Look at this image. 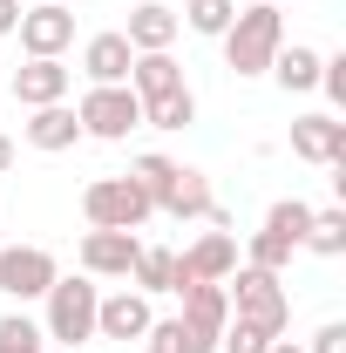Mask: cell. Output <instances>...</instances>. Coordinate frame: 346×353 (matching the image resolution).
Instances as JSON below:
<instances>
[{
	"label": "cell",
	"mask_w": 346,
	"mask_h": 353,
	"mask_svg": "<svg viewBox=\"0 0 346 353\" xmlns=\"http://www.w3.org/2000/svg\"><path fill=\"white\" fill-rule=\"evenodd\" d=\"M272 75H278V88L292 95V88H319V48H278L272 54Z\"/></svg>",
	"instance_id": "44dd1931"
},
{
	"label": "cell",
	"mask_w": 346,
	"mask_h": 353,
	"mask_svg": "<svg viewBox=\"0 0 346 353\" xmlns=\"http://www.w3.org/2000/svg\"><path fill=\"white\" fill-rule=\"evenodd\" d=\"M143 123H150V130H190V123H197V95H190V88H170V95L143 102Z\"/></svg>",
	"instance_id": "7402d4cb"
},
{
	"label": "cell",
	"mask_w": 346,
	"mask_h": 353,
	"mask_svg": "<svg viewBox=\"0 0 346 353\" xmlns=\"http://www.w3.org/2000/svg\"><path fill=\"white\" fill-rule=\"evenodd\" d=\"M143 347H150V353H217V340H204V333L183 326V319H150Z\"/></svg>",
	"instance_id": "ffe728a7"
},
{
	"label": "cell",
	"mask_w": 346,
	"mask_h": 353,
	"mask_svg": "<svg viewBox=\"0 0 346 353\" xmlns=\"http://www.w3.org/2000/svg\"><path fill=\"white\" fill-rule=\"evenodd\" d=\"M0 353H48V333L28 312H7V319H0Z\"/></svg>",
	"instance_id": "484cf974"
},
{
	"label": "cell",
	"mask_w": 346,
	"mask_h": 353,
	"mask_svg": "<svg viewBox=\"0 0 346 353\" xmlns=\"http://www.w3.org/2000/svg\"><path fill=\"white\" fill-rule=\"evenodd\" d=\"M41 333L54 340V347H88L95 340V306H102V285L88 279V272H75V279H54L41 299Z\"/></svg>",
	"instance_id": "3957f363"
},
{
	"label": "cell",
	"mask_w": 346,
	"mask_h": 353,
	"mask_svg": "<svg viewBox=\"0 0 346 353\" xmlns=\"http://www.w3.org/2000/svg\"><path fill=\"white\" fill-rule=\"evenodd\" d=\"M21 28V0H0V34H14Z\"/></svg>",
	"instance_id": "1f68e13d"
},
{
	"label": "cell",
	"mask_w": 346,
	"mask_h": 353,
	"mask_svg": "<svg viewBox=\"0 0 346 353\" xmlns=\"http://www.w3.org/2000/svg\"><path fill=\"white\" fill-rule=\"evenodd\" d=\"M170 88H183V68H176L170 48H163V54H136V61H130V95H136V102H156V95H170Z\"/></svg>",
	"instance_id": "ac0fdd59"
},
{
	"label": "cell",
	"mask_w": 346,
	"mask_h": 353,
	"mask_svg": "<svg viewBox=\"0 0 346 353\" xmlns=\"http://www.w3.org/2000/svg\"><path fill=\"white\" fill-rule=\"evenodd\" d=\"M61 279V265H54V252L48 245H7L0 252V292L7 299H48V285Z\"/></svg>",
	"instance_id": "8992f818"
},
{
	"label": "cell",
	"mask_w": 346,
	"mask_h": 353,
	"mask_svg": "<svg viewBox=\"0 0 346 353\" xmlns=\"http://www.w3.org/2000/svg\"><path fill=\"white\" fill-rule=\"evenodd\" d=\"M176 28H183V21H176L163 0H143V7H130V28H123V41H130L136 54H163V48L176 41Z\"/></svg>",
	"instance_id": "9a60e30c"
},
{
	"label": "cell",
	"mask_w": 346,
	"mask_h": 353,
	"mask_svg": "<svg viewBox=\"0 0 346 353\" xmlns=\"http://www.w3.org/2000/svg\"><path fill=\"white\" fill-rule=\"evenodd\" d=\"M305 353H346V319H326L319 333H312V347Z\"/></svg>",
	"instance_id": "4dcf8cb0"
},
{
	"label": "cell",
	"mask_w": 346,
	"mask_h": 353,
	"mask_svg": "<svg viewBox=\"0 0 346 353\" xmlns=\"http://www.w3.org/2000/svg\"><path fill=\"white\" fill-rule=\"evenodd\" d=\"M224 41V68L231 75H272V54L285 48V14L258 0V7H238V21L217 34Z\"/></svg>",
	"instance_id": "6da1fadb"
},
{
	"label": "cell",
	"mask_w": 346,
	"mask_h": 353,
	"mask_svg": "<svg viewBox=\"0 0 346 353\" xmlns=\"http://www.w3.org/2000/svg\"><path fill=\"white\" fill-rule=\"evenodd\" d=\"M130 61H136V48L123 41V28H109V34H88V41H82V75H88V88L130 82Z\"/></svg>",
	"instance_id": "4fadbf2b"
},
{
	"label": "cell",
	"mask_w": 346,
	"mask_h": 353,
	"mask_svg": "<svg viewBox=\"0 0 346 353\" xmlns=\"http://www.w3.org/2000/svg\"><path fill=\"white\" fill-rule=\"evenodd\" d=\"M136 252H143V238H136V231H88L75 259H82L88 279H130Z\"/></svg>",
	"instance_id": "7c38bea8"
},
{
	"label": "cell",
	"mask_w": 346,
	"mask_h": 353,
	"mask_svg": "<svg viewBox=\"0 0 346 353\" xmlns=\"http://www.w3.org/2000/svg\"><path fill=\"white\" fill-rule=\"evenodd\" d=\"M156 211H170V218H211V211H217L211 176H204V170H190V163H176V183L163 190V204H156Z\"/></svg>",
	"instance_id": "e0dca14e"
},
{
	"label": "cell",
	"mask_w": 346,
	"mask_h": 353,
	"mask_svg": "<svg viewBox=\"0 0 346 353\" xmlns=\"http://www.w3.org/2000/svg\"><path fill=\"white\" fill-rule=\"evenodd\" d=\"M292 157L340 170V163H346V123L326 116V109H319V116H292Z\"/></svg>",
	"instance_id": "30bf717a"
},
{
	"label": "cell",
	"mask_w": 346,
	"mask_h": 353,
	"mask_svg": "<svg viewBox=\"0 0 346 353\" xmlns=\"http://www.w3.org/2000/svg\"><path fill=\"white\" fill-rule=\"evenodd\" d=\"M75 123H82V136H95V143H123L130 130H143V102L130 95V82L88 88L82 102H75Z\"/></svg>",
	"instance_id": "5b68a950"
},
{
	"label": "cell",
	"mask_w": 346,
	"mask_h": 353,
	"mask_svg": "<svg viewBox=\"0 0 346 353\" xmlns=\"http://www.w3.org/2000/svg\"><path fill=\"white\" fill-rule=\"evenodd\" d=\"M265 353H305V347H292V340H272V347H265Z\"/></svg>",
	"instance_id": "836d02e7"
},
{
	"label": "cell",
	"mask_w": 346,
	"mask_h": 353,
	"mask_svg": "<svg viewBox=\"0 0 346 353\" xmlns=\"http://www.w3.org/2000/svg\"><path fill=\"white\" fill-rule=\"evenodd\" d=\"M150 211H156V204L143 197V183H136L130 170L123 176H95V183L82 190V218L95 224V231H143Z\"/></svg>",
	"instance_id": "277c9868"
},
{
	"label": "cell",
	"mask_w": 346,
	"mask_h": 353,
	"mask_svg": "<svg viewBox=\"0 0 346 353\" xmlns=\"http://www.w3.org/2000/svg\"><path fill=\"white\" fill-rule=\"evenodd\" d=\"M319 88L333 109H346V54H319Z\"/></svg>",
	"instance_id": "f546056e"
},
{
	"label": "cell",
	"mask_w": 346,
	"mask_h": 353,
	"mask_svg": "<svg viewBox=\"0 0 346 353\" xmlns=\"http://www.w3.org/2000/svg\"><path fill=\"white\" fill-rule=\"evenodd\" d=\"M21 143L54 157V150H75V143H82V123H75V109H68V102H48V109H28Z\"/></svg>",
	"instance_id": "5bb4252c"
},
{
	"label": "cell",
	"mask_w": 346,
	"mask_h": 353,
	"mask_svg": "<svg viewBox=\"0 0 346 353\" xmlns=\"http://www.w3.org/2000/svg\"><path fill=\"white\" fill-rule=\"evenodd\" d=\"M14 34H21V48H28V54H54V61H61V54L75 48V14H68L61 0L21 7V28H14Z\"/></svg>",
	"instance_id": "ba28073f"
},
{
	"label": "cell",
	"mask_w": 346,
	"mask_h": 353,
	"mask_svg": "<svg viewBox=\"0 0 346 353\" xmlns=\"http://www.w3.org/2000/svg\"><path fill=\"white\" fill-rule=\"evenodd\" d=\"M75 68H61L54 54H28V68H14V102L21 109H48V102H68Z\"/></svg>",
	"instance_id": "9c48e42d"
},
{
	"label": "cell",
	"mask_w": 346,
	"mask_h": 353,
	"mask_svg": "<svg viewBox=\"0 0 346 353\" xmlns=\"http://www.w3.org/2000/svg\"><path fill=\"white\" fill-rule=\"evenodd\" d=\"M224 299H231V319H238V326H258L265 340H285V326H292V299H285L278 272L238 265V272L224 279Z\"/></svg>",
	"instance_id": "7a4b0ae2"
},
{
	"label": "cell",
	"mask_w": 346,
	"mask_h": 353,
	"mask_svg": "<svg viewBox=\"0 0 346 353\" xmlns=\"http://www.w3.org/2000/svg\"><path fill=\"white\" fill-rule=\"evenodd\" d=\"M130 279H136V292L143 299H156V292H170L176 285V252H163V245H143L130 265Z\"/></svg>",
	"instance_id": "d6986e66"
},
{
	"label": "cell",
	"mask_w": 346,
	"mask_h": 353,
	"mask_svg": "<svg viewBox=\"0 0 346 353\" xmlns=\"http://www.w3.org/2000/svg\"><path fill=\"white\" fill-rule=\"evenodd\" d=\"M150 319H156V312H150L143 292H130V285H123V292H102V306H95V340H123V347H130V340L150 333Z\"/></svg>",
	"instance_id": "8fae6325"
},
{
	"label": "cell",
	"mask_w": 346,
	"mask_h": 353,
	"mask_svg": "<svg viewBox=\"0 0 346 353\" xmlns=\"http://www.w3.org/2000/svg\"><path fill=\"white\" fill-rule=\"evenodd\" d=\"M130 176L143 183L150 204H163V190L176 183V157H156V150H150V157H136V163H130Z\"/></svg>",
	"instance_id": "d4e9b609"
},
{
	"label": "cell",
	"mask_w": 346,
	"mask_h": 353,
	"mask_svg": "<svg viewBox=\"0 0 346 353\" xmlns=\"http://www.w3.org/2000/svg\"><path fill=\"white\" fill-rule=\"evenodd\" d=\"M176 21H183L190 34H211V41H217V34L238 21V0H183V14H176Z\"/></svg>",
	"instance_id": "603a6c76"
},
{
	"label": "cell",
	"mask_w": 346,
	"mask_h": 353,
	"mask_svg": "<svg viewBox=\"0 0 346 353\" xmlns=\"http://www.w3.org/2000/svg\"><path fill=\"white\" fill-rule=\"evenodd\" d=\"M299 245L319 252V259H340V252H346V211H312V224H305Z\"/></svg>",
	"instance_id": "cb8c5ba5"
},
{
	"label": "cell",
	"mask_w": 346,
	"mask_h": 353,
	"mask_svg": "<svg viewBox=\"0 0 346 353\" xmlns=\"http://www.w3.org/2000/svg\"><path fill=\"white\" fill-rule=\"evenodd\" d=\"M305 224H312V204H299V197H278V204L265 211V231H278L285 245H299V238H305Z\"/></svg>",
	"instance_id": "4316f807"
},
{
	"label": "cell",
	"mask_w": 346,
	"mask_h": 353,
	"mask_svg": "<svg viewBox=\"0 0 346 353\" xmlns=\"http://www.w3.org/2000/svg\"><path fill=\"white\" fill-rule=\"evenodd\" d=\"M7 170H14V136L0 130V176H7Z\"/></svg>",
	"instance_id": "d6a6232c"
},
{
	"label": "cell",
	"mask_w": 346,
	"mask_h": 353,
	"mask_svg": "<svg viewBox=\"0 0 346 353\" xmlns=\"http://www.w3.org/2000/svg\"><path fill=\"white\" fill-rule=\"evenodd\" d=\"M238 272V238L231 231H204L190 252H176V285L170 292H183V285H224Z\"/></svg>",
	"instance_id": "52a82bcc"
},
{
	"label": "cell",
	"mask_w": 346,
	"mask_h": 353,
	"mask_svg": "<svg viewBox=\"0 0 346 353\" xmlns=\"http://www.w3.org/2000/svg\"><path fill=\"white\" fill-rule=\"evenodd\" d=\"M292 252H299V245H285L278 231H258V238H252V259H245V265H258V272H285V265H292Z\"/></svg>",
	"instance_id": "83f0119b"
},
{
	"label": "cell",
	"mask_w": 346,
	"mask_h": 353,
	"mask_svg": "<svg viewBox=\"0 0 346 353\" xmlns=\"http://www.w3.org/2000/svg\"><path fill=\"white\" fill-rule=\"evenodd\" d=\"M265 347H272V340H265L258 326H238V319L217 333V353H265Z\"/></svg>",
	"instance_id": "f1b7e54d"
},
{
	"label": "cell",
	"mask_w": 346,
	"mask_h": 353,
	"mask_svg": "<svg viewBox=\"0 0 346 353\" xmlns=\"http://www.w3.org/2000/svg\"><path fill=\"white\" fill-rule=\"evenodd\" d=\"M176 299H183L176 319H183V326H197L204 340H217V333L231 326V299H224V285H183Z\"/></svg>",
	"instance_id": "2e32d148"
}]
</instances>
